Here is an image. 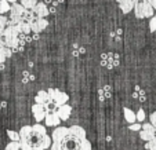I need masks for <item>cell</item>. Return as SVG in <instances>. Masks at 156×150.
Segmentation results:
<instances>
[{
  "label": "cell",
  "instance_id": "1",
  "mask_svg": "<svg viewBox=\"0 0 156 150\" xmlns=\"http://www.w3.org/2000/svg\"><path fill=\"white\" fill-rule=\"evenodd\" d=\"M51 139L50 150H91V143L80 125L57 127L51 134Z\"/></svg>",
  "mask_w": 156,
  "mask_h": 150
},
{
  "label": "cell",
  "instance_id": "2",
  "mask_svg": "<svg viewBox=\"0 0 156 150\" xmlns=\"http://www.w3.org/2000/svg\"><path fill=\"white\" fill-rule=\"evenodd\" d=\"M53 139L47 135L46 127L41 124L24 125L20 130V145L22 150H46L51 147Z\"/></svg>",
  "mask_w": 156,
  "mask_h": 150
},
{
  "label": "cell",
  "instance_id": "3",
  "mask_svg": "<svg viewBox=\"0 0 156 150\" xmlns=\"http://www.w3.org/2000/svg\"><path fill=\"white\" fill-rule=\"evenodd\" d=\"M21 35L17 25H9L2 35H0V46H6L9 48H12L14 44L18 41V36Z\"/></svg>",
  "mask_w": 156,
  "mask_h": 150
},
{
  "label": "cell",
  "instance_id": "4",
  "mask_svg": "<svg viewBox=\"0 0 156 150\" xmlns=\"http://www.w3.org/2000/svg\"><path fill=\"white\" fill-rule=\"evenodd\" d=\"M134 14L137 18L144 19V18H152L155 15V9L151 6L148 0H140L134 6Z\"/></svg>",
  "mask_w": 156,
  "mask_h": 150
},
{
  "label": "cell",
  "instance_id": "5",
  "mask_svg": "<svg viewBox=\"0 0 156 150\" xmlns=\"http://www.w3.org/2000/svg\"><path fill=\"white\" fill-rule=\"evenodd\" d=\"M47 92H48V97H50V99H51V102H53L55 109L66 105V102L69 101V95L62 92V91H59V90L50 88V90H47Z\"/></svg>",
  "mask_w": 156,
  "mask_h": 150
},
{
  "label": "cell",
  "instance_id": "6",
  "mask_svg": "<svg viewBox=\"0 0 156 150\" xmlns=\"http://www.w3.org/2000/svg\"><path fill=\"white\" fill-rule=\"evenodd\" d=\"M101 65L108 69H113L119 65V55L113 53H106L101 55Z\"/></svg>",
  "mask_w": 156,
  "mask_h": 150
},
{
  "label": "cell",
  "instance_id": "7",
  "mask_svg": "<svg viewBox=\"0 0 156 150\" xmlns=\"http://www.w3.org/2000/svg\"><path fill=\"white\" fill-rule=\"evenodd\" d=\"M140 136H141V139H144V141H147V142L155 139L156 138L155 127H153L151 123H144L142 124L141 131H140Z\"/></svg>",
  "mask_w": 156,
  "mask_h": 150
},
{
  "label": "cell",
  "instance_id": "8",
  "mask_svg": "<svg viewBox=\"0 0 156 150\" xmlns=\"http://www.w3.org/2000/svg\"><path fill=\"white\" fill-rule=\"evenodd\" d=\"M30 11L35 15L36 19H46V17L50 14V9L47 7L46 3H37L33 7V10H30Z\"/></svg>",
  "mask_w": 156,
  "mask_h": 150
},
{
  "label": "cell",
  "instance_id": "9",
  "mask_svg": "<svg viewBox=\"0 0 156 150\" xmlns=\"http://www.w3.org/2000/svg\"><path fill=\"white\" fill-rule=\"evenodd\" d=\"M32 113H33V117H35V120L37 121V123L46 120V117H47V114H48L46 106L39 105V103H35V105L32 106Z\"/></svg>",
  "mask_w": 156,
  "mask_h": 150
},
{
  "label": "cell",
  "instance_id": "10",
  "mask_svg": "<svg viewBox=\"0 0 156 150\" xmlns=\"http://www.w3.org/2000/svg\"><path fill=\"white\" fill-rule=\"evenodd\" d=\"M44 123H46L47 127H55L57 128V127H59V124H61V118H59V116L57 112H51L47 114Z\"/></svg>",
  "mask_w": 156,
  "mask_h": 150
},
{
  "label": "cell",
  "instance_id": "11",
  "mask_svg": "<svg viewBox=\"0 0 156 150\" xmlns=\"http://www.w3.org/2000/svg\"><path fill=\"white\" fill-rule=\"evenodd\" d=\"M119 3V7H120L122 12L123 14H129V12H131L133 10H134V6H136V3H134V0H116Z\"/></svg>",
  "mask_w": 156,
  "mask_h": 150
},
{
  "label": "cell",
  "instance_id": "12",
  "mask_svg": "<svg viewBox=\"0 0 156 150\" xmlns=\"http://www.w3.org/2000/svg\"><path fill=\"white\" fill-rule=\"evenodd\" d=\"M57 113H58V116H59V118H61V120L66 121L69 117H71L72 106L66 103V105H64V106H61V107H58V109H57Z\"/></svg>",
  "mask_w": 156,
  "mask_h": 150
},
{
  "label": "cell",
  "instance_id": "13",
  "mask_svg": "<svg viewBox=\"0 0 156 150\" xmlns=\"http://www.w3.org/2000/svg\"><path fill=\"white\" fill-rule=\"evenodd\" d=\"M47 25H48L47 19H36L33 24H30V26H32V32L39 35L41 30H44L47 28Z\"/></svg>",
  "mask_w": 156,
  "mask_h": 150
},
{
  "label": "cell",
  "instance_id": "14",
  "mask_svg": "<svg viewBox=\"0 0 156 150\" xmlns=\"http://www.w3.org/2000/svg\"><path fill=\"white\" fill-rule=\"evenodd\" d=\"M123 116H124V120H126L130 125L137 121V114L133 112L131 109H129V107H124L123 109Z\"/></svg>",
  "mask_w": 156,
  "mask_h": 150
},
{
  "label": "cell",
  "instance_id": "15",
  "mask_svg": "<svg viewBox=\"0 0 156 150\" xmlns=\"http://www.w3.org/2000/svg\"><path fill=\"white\" fill-rule=\"evenodd\" d=\"M98 97H100L101 101H105V99H108V98H111L112 97V87H111V85L102 87V88L98 91Z\"/></svg>",
  "mask_w": 156,
  "mask_h": 150
},
{
  "label": "cell",
  "instance_id": "16",
  "mask_svg": "<svg viewBox=\"0 0 156 150\" xmlns=\"http://www.w3.org/2000/svg\"><path fill=\"white\" fill-rule=\"evenodd\" d=\"M12 55L11 48L6 47V46H0V63H4L7 58Z\"/></svg>",
  "mask_w": 156,
  "mask_h": 150
},
{
  "label": "cell",
  "instance_id": "17",
  "mask_svg": "<svg viewBox=\"0 0 156 150\" xmlns=\"http://www.w3.org/2000/svg\"><path fill=\"white\" fill-rule=\"evenodd\" d=\"M18 29H20L21 33H24V35H28L29 36V33L32 32V26H30V24H28V22H21L20 25H17Z\"/></svg>",
  "mask_w": 156,
  "mask_h": 150
},
{
  "label": "cell",
  "instance_id": "18",
  "mask_svg": "<svg viewBox=\"0 0 156 150\" xmlns=\"http://www.w3.org/2000/svg\"><path fill=\"white\" fill-rule=\"evenodd\" d=\"M10 10H11V4L9 2H6V0H0V15L10 12Z\"/></svg>",
  "mask_w": 156,
  "mask_h": 150
},
{
  "label": "cell",
  "instance_id": "19",
  "mask_svg": "<svg viewBox=\"0 0 156 150\" xmlns=\"http://www.w3.org/2000/svg\"><path fill=\"white\" fill-rule=\"evenodd\" d=\"M37 0H21V6L27 10H33V7L37 4Z\"/></svg>",
  "mask_w": 156,
  "mask_h": 150
},
{
  "label": "cell",
  "instance_id": "20",
  "mask_svg": "<svg viewBox=\"0 0 156 150\" xmlns=\"http://www.w3.org/2000/svg\"><path fill=\"white\" fill-rule=\"evenodd\" d=\"M133 97L138 98L140 101H145V92L141 90V87H140V85H136V91L133 92Z\"/></svg>",
  "mask_w": 156,
  "mask_h": 150
},
{
  "label": "cell",
  "instance_id": "21",
  "mask_svg": "<svg viewBox=\"0 0 156 150\" xmlns=\"http://www.w3.org/2000/svg\"><path fill=\"white\" fill-rule=\"evenodd\" d=\"M7 26H9V18L4 15H0V35L6 30Z\"/></svg>",
  "mask_w": 156,
  "mask_h": 150
},
{
  "label": "cell",
  "instance_id": "22",
  "mask_svg": "<svg viewBox=\"0 0 156 150\" xmlns=\"http://www.w3.org/2000/svg\"><path fill=\"white\" fill-rule=\"evenodd\" d=\"M32 80H35V76H33L29 70H24V73H22V81L29 83V81H32Z\"/></svg>",
  "mask_w": 156,
  "mask_h": 150
},
{
  "label": "cell",
  "instance_id": "23",
  "mask_svg": "<svg viewBox=\"0 0 156 150\" xmlns=\"http://www.w3.org/2000/svg\"><path fill=\"white\" fill-rule=\"evenodd\" d=\"M7 135H9V138L11 139V142H20V132H17V131H7Z\"/></svg>",
  "mask_w": 156,
  "mask_h": 150
},
{
  "label": "cell",
  "instance_id": "24",
  "mask_svg": "<svg viewBox=\"0 0 156 150\" xmlns=\"http://www.w3.org/2000/svg\"><path fill=\"white\" fill-rule=\"evenodd\" d=\"M4 150H21V145L20 142H10Z\"/></svg>",
  "mask_w": 156,
  "mask_h": 150
},
{
  "label": "cell",
  "instance_id": "25",
  "mask_svg": "<svg viewBox=\"0 0 156 150\" xmlns=\"http://www.w3.org/2000/svg\"><path fill=\"white\" fill-rule=\"evenodd\" d=\"M149 30L151 32H156V14L151 18V22H149Z\"/></svg>",
  "mask_w": 156,
  "mask_h": 150
},
{
  "label": "cell",
  "instance_id": "26",
  "mask_svg": "<svg viewBox=\"0 0 156 150\" xmlns=\"http://www.w3.org/2000/svg\"><path fill=\"white\" fill-rule=\"evenodd\" d=\"M145 147H147L148 150H156V138L152 139V141H149V142H147Z\"/></svg>",
  "mask_w": 156,
  "mask_h": 150
},
{
  "label": "cell",
  "instance_id": "27",
  "mask_svg": "<svg viewBox=\"0 0 156 150\" xmlns=\"http://www.w3.org/2000/svg\"><path fill=\"white\" fill-rule=\"evenodd\" d=\"M144 120H145V112L142 109H140L138 112H137V121H138V123H142Z\"/></svg>",
  "mask_w": 156,
  "mask_h": 150
},
{
  "label": "cell",
  "instance_id": "28",
  "mask_svg": "<svg viewBox=\"0 0 156 150\" xmlns=\"http://www.w3.org/2000/svg\"><path fill=\"white\" fill-rule=\"evenodd\" d=\"M129 128L131 131H138V132H140V131H141V128H142V124H136V123H134V124H131Z\"/></svg>",
  "mask_w": 156,
  "mask_h": 150
},
{
  "label": "cell",
  "instance_id": "29",
  "mask_svg": "<svg viewBox=\"0 0 156 150\" xmlns=\"http://www.w3.org/2000/svg\"><path fill=\"white\" fill-rule=\"evenodd\" d=\"M149 120H151V124L155 127V130H156V112L149 116Z\"/></svg>",
  "mask_w": 156,
  "mask_h": 150
},
{
  "label": "cell",
  "instance_id": "30",
  "mask_svg": "<svg viewBox=\"0 0 156 150\" xmlns=\"http://www.w3.org/2000/svg\"><path fill=\"white\" fill-rule=\"evenodd\" d=\"M148 2H149V3H151V6H152L153 9L156 10V0H148Z\"/></svg>",
  "mask_w": 156,
  "mask_h": 150
},
{
  "label": "cell",
  "instance_id": "31",
  "mask_svg": "<svg viewBox=\"0 0 156 150\" xmlns=\"http://www.w3.org/2000/svg\"><path fill=\"white\" fill-rule=\"evenodd\" d=\"M64 0H53V4L55 6V4H58V3H62Z\"/></svg>",
  "mask_w": 156,
  "mask_h": 150
},
{
  "label": "cell",
  "instance_id": "32",
  "mask_svg": "<svg viewBox=\"0 0 156 150\" xmlns=\"http://www.w3.org/2000/svg\"><path fill=\"white\" fill-rule=\"evenodd\" d=\"M33 40H39V35H37V33H35V35H33Z\"/></svg>",
  "mask_w": 156,
  "mask_h": 150
},
{
  "label": "cell",
  "instance_id": "33",
  "mask_svg": "<svg viewBox=\"0 0 156 150\" xmlns=\"http://www.w3.org/2000/svg\"><path fill=\"white\" fill-rule=\"evenodd\" d=\"M6 2H9V3H12V4L17 3V0H6Z\"/></svg>",
  "mask_w": 156,
  "mask_h": 150
},
{
  "label": "cell",
  "instance_id": "34",
  "mask_svg": "<svg viewBox=\"0 0 156 150\" xmlns=\"http://www.w3.org/2000/svg\"><path fill=\"white\" fill-rule=\"evenodd\" d=\"M4 106H6V103H4V102H0V109H2V107H4Z\"/></svg>",
  "mask_w": 156,
  "mask_h": 150
},
{
  "label": "cell",
  "instance_id": "35",
  "mask_svg": "<svg viewBox=\"0 0 156 150\" xmlns=\"http://www.w3.org/2000/svg\"><path fill=\"white\" fill-rule=\"evenodd\" d=\"M51 2H53V0H44V3L47 4V3H51Z\"/></svg>",
  "mask_w": 156,
  "mask_h": 150
}]
</instances>
